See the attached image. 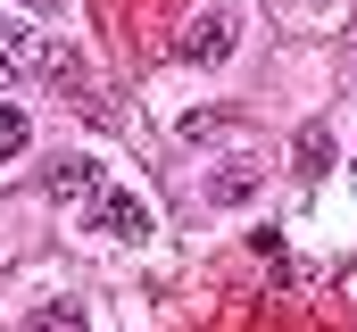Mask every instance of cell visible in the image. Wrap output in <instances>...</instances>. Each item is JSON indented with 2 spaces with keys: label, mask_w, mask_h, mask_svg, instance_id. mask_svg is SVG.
I'll return each instance as SVG.
<instances>
[{
  "label": "cell",
  "mask_w": 357,
  "mask_h": 332,
  "mask_svg": "<svg viewBox=\"0 0 357 332\" xmlns=\"http://www.w3.org/2000/svg\"><path fill=\"white\" fill-rule=\"evenodd\" d=\"M91 233H108V241H150V199L100 191V199H91Z\"/></svg>",
  "instance_id": "1"
},
{
  "label": "cell",
  "mask_w": 357,
  "mask_h": 332,
  "mask_svg": "<svg viewBox=\"0 0 357 332\" xmlns=\"http://www.w3.org/2000/svg\"><path fill=\"white\" fill-rule=\"evenodd\" d=\"M33 67H50V42L33 33V25H17V17H0V75H33Z\"/></svg>",
  "instance_id": "2"
},
{
  "label": "cell",
  "mask_w": 357,
  "mask_h": 332,
  "mask_svg": "<svg viewBox=\"0 0 357 332\" xmlns=\"http://www.w3.org/2000/svg\"><path fill=\"white\" fill-rule=\"evenodd\" d=\"M100 191H108V183H100V158H59L50 166V199H59V208H91Z\"/></svg>",
  "instance_id": "3"
},
{
  "label": "cell",
  "mask_w": 357,
  "mask_h": 332,
  "mask_svg": "<svg viewBox=\"0 0 357 332\" xmlns=\"http://www.w3.org/2000/svg\"><path fill=\"white\" fill-rule=\"evenodd\" d=\"M183 59H199V67H216V59H233V17H225V8H208V17H191V33H183Z\"/></svg>",
  "instance_id": "4"
},
{
  "label": "cell",
  "mask_w": 357,
  "mask_h": 332,
  "mask_svg": "<svg viewBox=\"0 0 357 332\" xmlns=\"http://www.w3.org/2000/svg\"><path fill=\"white\" fill-rule=\"evenodd\" d=\"M291 166H299V183H316V174L333 166V125H324V116H307V125L291 133Z\"/></svg>",
  "instance_id": "5"
},
{
  "label": "cell",
  "mask_w": 357,
  "mask_h": 332,
  "mask_svg": "<svg viewBox=\"0 0 357 332\" xmlns=\"http://www.w3.org/2000/svg\"><path fill=\"white\" fill-rule=\"evenodd\" d=\"M17 332H91V316H84V299H42V308H25Z\"/></svg>",
  "instance_id": "6"
},
{
  "label": "cell",
  "mask_w": 357,
  "mask_h": 332,
  "mask_svg": "<svg viewBox=\"0 0 357 332\" xmlns=\"http://www.w3.org/2000/svg\"><path fill=\"white\" fill-rule=\"evenodd\" d=\"M250 191H258V174H250V166H225V174L208 183V199H216V208H241Z\"/></svg>",
  "instance_id": "7"
},
{
  "label": "cell",
  "mask_w": 357,
  "mask_h": 332,
  "mask_svg": "<svg viewBox=\"0 0 357 332\" xmlns=\"http://www.w3.org/2000/svg\"><path fill=\"white\" fill-rule=\"evenodd\" d=\"M25 142H33L25 108H8V100H0V166H8V158H25Z\"/></svg>",
  "instance_id": "8"
},
{
  "label": "cell",
  "mask_w": 357,
  "mask_h": 332,
  "mask_svg": "<svg viewBox=\"0 0 357 332\" xmlns=\"http://www.w3.org/2000/svg\"><path fill=\"white\" fill-rule=\"evenodd\" d=\"M349 59H357V33H349Z\"/></svg>",
  "instance_id": "9"
}]
</instances>
